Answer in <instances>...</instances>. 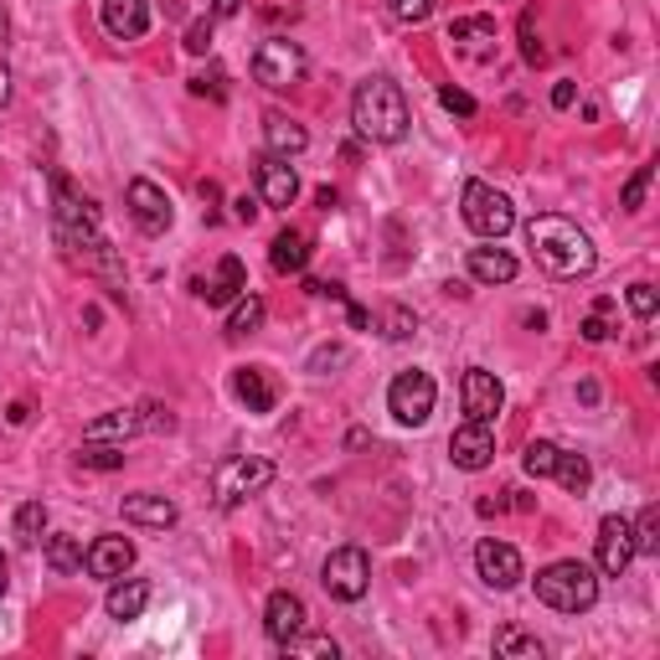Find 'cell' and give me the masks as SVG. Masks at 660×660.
I'll return each mask as SVG.
<instances>
[{
  "label": "cell",
  "instance_id": "1",
  "mask_svg": "<svg viewBox=\"0 0 660 660\" xmlns=\"http://www.w3.org/2000/svg\"><path fill=\"white\" fill-rule=\"evenodd\" d=\"M526 248L537 258V269L552 273V279H589L599 269V254H593V237L578 227V222L558 217V212H542V217L526 222Z\"/></svg>",
  "mask_w": 660,
  "mask_h": 660
},
{
  "label": "cell",
  "instance_id": "2",
  "mask_svg": "<svg viewBox=\"0 0 660 660\" xmlns=\"http://www.w3.org/2000/svg\"><path fill=\"white\" fill-rule=\"evenodd\" d=\"M351 124H356V135L372 139V145H398V139H407V124H413V119H407L403 83H392L388 72L356 83Z\"/></svg>",
  "mask_w": 660,
  "mask_h": 660
},
{
  "label": "cell",
  "instance_id": "3",
  "mask_svg": "<svg viewBox=\"0 0 660 660\" xmlns=\"http://www.w3.org/2000/svg\"><path fill=\"white\" fill-rule=\"evenodd\" d=\"M532 589H537V599H542L547 609H558V614H589L599 604V573L578 558L547 562L542 573L532 578Z\"/></svg>",
  "mask_w": 660,
  "mask_h": 660
},
{
  "label": "cell",
  "instance_id": "4",
  "mask_svg": "<svg viewBox=\"0 0 660 660\" xmlns=\"http://www.w3.org/2000/svg\"><path fill=\"white\" fill-rule=\"evenodd\" d=\"M269 485H273V459L233 455V459H222L217 474H212V501H217L222 511H233V506H243L248 495L269 491Z\"/></svg>",
  "mask_w": 660,
  "mask_h": 660
},
{
  "label": "cell",
  "instance_id": "5",
  "mask_svg": "<svg viewBox=\"0 0 660 660\" xmlns=\"http://www.w3.org/2000/svg\"><path fill=\"white\" fill-rule=\"evenodd\" d=\"M459 212H465V222H470V233L485 237V243H501V237L516 227V206H511L495 187H485V181H465Z\"/></svg>",
  "mask_w": 660,
  "mask_h": 660
},
{
  "label": "cell",
  "instance_id": "6",
  "mask_svg": "<svg viewBox=\"0 0 660 660\" xmlns=\"http://www.w3.org/2000/svg\"><path fill=\"white\" fill-rule=\"evenodd\" d=\"M321 583L331 599L356 604V599H367V589H372V558H367L361 547H336L321 568Z\"/></svg>",
  "mask_w": 660,
  "mask_h": 660
},
{
  "label": "cell",
  "instance_id": "7",
  "mask_svg": "<svg viewBox=\"0 0 660 660\" xmlns=\"http://www.w3.org/2000/svg\"><path fill=\"white\" fill-rule=\"evenodd\" d=\"M305 47L300 42H289V36H269V42H258L254 52V83L264 88H294L305 78Z\"/></svg>",
  "mask_w": 660,
  "mask_h": 660
},
{
  "label": "cell",
  "instance_id": "8",
  "mask_svg": "<svg viewBox=\"0 0 660 660\" xmlns=\"http://www.w3.org/2000/svg\"><path fill=\"white\" fill-rule=\"evenodd\" d=\"M434 398H439V388H434V377L418 372V367L398 372V377H392V388H388V407H392V418H398L403 428L428 424V413H434Z\"/></svg>",
  "mask_w": 660,
  "mask_h": 660
},
{
  "label": "cell",
  "instance_id": "9",
  "mask_svg": "<svg viewBox=\"0 0 660 660\" xmlns=\"http://www.w3.org/2000/svg\"><path fill=\"white\" fill-rule=\"evenodd\" d=\"M474 573H480V583L485 589H495V593H506V589H516L526 578V562H522V552L511 542H495V537H485V542L474 547Z\"/></svg>",
  "mask_w": 660,
  "mask_h": 660
},
{
  "label": "cell",
  "instance_id": "10",
  "mask_svg": "<svg viewBox=\"0 0 660 660\" xmlns=\"http://www.w3.org/2000/svg\"><path fill=\"white\" fill-rule=\"evenodd\" d=\"M593 558H599V573L604 578H619L629 562H635V532H629L625 516H604V522H599Z\"/></svg>",
  "mask_w": 660,
  "mask_h": 660
},
{
  "label": "cell",
  "instance_id": "11",
  "mask_svg": "<svg viewBox=\"0 0 660 660\" xmlns=\"http://www.w3.org/2000/svg\"><path fill=\"white\" fill-rule=\"evenodd\" d=\"M124 202H130V217L139 222V233H150L160 237L176 222V212H170V197L155 181H145V176H135L130 187H124Z\"/></svg>",
  "mask_w": 660,
  "mask_h": 660
},
{
  "label": "cell",
  "instance_id": "12",
  "mask_svg": "<svg viewBox=\"0 0 660 660\" xmlns=\"http://www.w3.org/2000/svg\"><path fill=\"white\" fill-rule=\"evenodd\" d=\"M459 403H465V418L474 424H491L495 413L506 407V388H501V377L485 372V367H470L465 382H459Z\"/></svg>",
  "mask_w": 660,
  "mask_h": 660
},
{
  "label": "cell",
  "instance_id": "13",
  "mask_svg": "<svg viewBox=\"0 0 660 660\" xmlns=\"http://www.w3.org/2000/svg\"><path fill=\"white\" fill-rule=\"evenodd\" d=\"M449 459H455V470H485L495 459V434L491 424H474V418H465V424L449 434Z\"/></svg>",
  "mask_w": 660,
  "mask_h": 660
},
{
  "label": "cell",
  "instance_id": "14",
  "mask_svg": "<svg viewBox=\"0 0 660 660\" xmlns=\"http://www.w3.org/2000/svg\"><path fill=\"white\" fill-rule=\"evenodd\" d=\"M258 197H264V206H294V197H300V176H294V166H289L284 155H264L258 160Z\"/></svg>",
  "mask_w": 660,
  "mask_h": 660
},
{
  "label": "cell",
  "instance_id": "15",
  "mask_svg": "<svg viewBox=\"0 0 660 660\" xmlns=\"http://www.w3.org/2000/svg\"><path fill=\"white\" fill-rule=\"evenodd\" d=\"M83 568L88 578H103V583H114L135 568V542H124V537H99V542L83 552Z\"/></svg>",
  "mask_w": 660,
  "mask_h": 660
},
{
  "label": "cell",
  "instance_id": "16",
  "mask_svg": "<svg viewBox=\"0 0 660 660\" xmlns=\"http://www.w3.org/2000/svg\"><path fill=\"white\" fill-rule=\"evenodd\" d=\"M305 619L310 614H305V599H300V593H289V589L269 593V604H264V629H269L273 645H284L289 635H300Z\"/></svg>",
  "mask_w": 660,
  "mask_h": 660
},
{
  "label": "cell",
  "instance_id": "17",
  "mask_svg": "<svg viewBox=\"0 0 660 660\" xmlns=\"http://www.w3.org/2000/svg\"><path fill=\"white\" fill-rule=\"evenodd\" d=\"M103 32L114 42H139L150 32V0H103Z\"/></svg>",
  "mask_w": 660,
  "mask_h": 660
},
{
  "label": "cell",
  "instance_id": "18",
  "mask_svg": "<svg viewBox=\"0 0 660 660\" xmlns=\"http://www.w3.org/2000/svg\"><path fill=\"white\" fill-rule=\"evenodd\" d=\"M233 392H237V403L248 407V413H273V407H279V382H273L264 367H237V372H233Z\"/></svg>",
  "mask_w": 660,
  "mask_h": 660
},
{
  "label": "cell",
  "instance_id": "19",
  "mask_svg": "<svg viewBox=\"0 0 660 660\" xmlns=\"http://www.w3.org/2000/svg\"><path fill=\"white\" fill-rule=\"evenodd\" d=\"M197 294H202L206 305H233L237 294H243V289H248V269H243V258H222L217 264V273H212V279H197Z\"/></svg>",
  "mask_w": 660,
  "mask_h": 660
},
{
  "label": "cell",
  "instance_id": "20",
  "mask_svg": "<svg viewBox=\"0 0 660 660\" xmlns=\"http://www.w3.org/2000/svg\"><path fill=\"white\" fill-rule=\"evenodd\" d=\"M310 254H315V243H310L305 227H284V233L269 243L273 273H305L310 269Z\"/></svg>",
  "mask_w": 660,
  "mask_h": 660
},
{
  "label": "cell",
  "instance_id": "21",
  "mask_svg": "<svg viewBox=\"0 0 660 660\" xmlns=\"http://www.w3.org/2000/svg\"><path fill=\"white\" fill-rule=\"evenodd\" d=\"M135 434H145L139 413L135 407H114V413H103V418H93L83 428V444H130Z\"/></svg>",
  "mask_w": 660,
  "mask_h": 660
},
{
  "label": "cell",
  "instance_id": "22",
  "mask_svg": "<svg viewBox=\"0 0 660 660\" xmlns=\"http://www.w3.org/2000/svg\"><path fill=\"white\" fill-rule=\"evenodd\" d=\"M145 604H150V583H145V578H124V583L114 578V589H109V599H103L109 619H119V625L139 619V614H145Z\"/></svg>",
  "mask_w": 660,
  "mask_h": 660
},
{
  "label": "cell",
  "instance_id": "23",
  "mask_svg": "<svg viewBox=\"0 0 660 660\" xmlns=\"http://www.w3.org/2000/svg\"><path fill=\"white\" fill-rule=\"evenodd\" d=\"M176 516H181V511H176V501H166V495H150V491L124 495V522L166 532V526H176Z\"/></svg>",
  "mask_w": 660,
  "mask_h": 660
},
{
  "label": "cell",
  "instance_id": "24",
  "mask_svg": "<svg viewBox=\"0 0 660 660\" xmlns=\"http://www.w3.org/2000/svg\"><path fill=\"white\" fill-rule=\"evenodd\" d=\"M470 279L474 284H511L516 279V258L506 248H470Z\"/></svg>",
  "mask_w": 660,
  "mask_h": 660
},
{
  "label": "cell",
  "instance_id": "25",
  "mask_svg": "<svg viewBox=\"0 0 660 660\" xmlns=\"http://www.w3.org/2000/svg\"><path fill=\"white\" fill-rule=\"evenodd\" d=\"M264 139H269V155H305L310 150V135H305V124H294V119L284 114H269L264 119Z\"/></svg>",
  "mask_w": 660,
  "mask_h": 660
},
{
  "label": "cell",
  "instance_id": "26",
  "mask_svg": "<svg viewBox=\"0 0 660 660\" xmlns=\"http://www.w3.org/2000/svg\"><path fill=\"white\" fill-rule=\"evenodd\" d=\"M264 315H269V310H264V300L243 289V294H237V300H233V315H227V340L254 336L258 325H264Z\"/></svg>",
  "mask_w": 660,
  "mask_h": 660
},
{
  "label": "cell",
  "instance_id": "27",
  "mask_svg": "<svg viewBox=\"0 0 660 660\" xmlns=\"http://www.w3.org/2000/svg\"><path fill=\"white\" fill-rule=\"evenodd\" d=\"M47 568L63 578L78 573V568H83V537H68V532L47 537Z\"/></svg>",
  "mask_w": 660,
  "mask_h": 660
},
{
  "label": "cell",
  "instance_id": "28",
  "mask_svg": "<svg viewBox=\"0 0 660 660\" xmlns=\"http://www.w3.org/2000/svg\"><path fill=\"white\" fill-rule=\"evenodd\" d=\"M552 480H558L562 491H573L583 495L593 485V470H589V459L583 455H568V449H558V465H552Z\"/></svg>",
  "mask_w": 660,
  "mask_h": 660
},
{
  "label": "cell",
  "instance_id": "29",
  "mask_svg": "<svg viewBox=\"0 0 660 660\" xmlns=\"http://www.w3.org/2000/svg\"><path fill=\"white\" fill-rule=\"evenodd\" d=\"M495 656L506 660H542V640H532V635H522L516 625L495 629Z\"/></svg>",
  "mask_w": 660,
  "mask_h": 660
},
{
  "label": "cell",
  "instance_id": "30",
  "mask_svg": "<svg viewBox=\"0 0 660 660\" xmlns=\"http://www.w3.org/2000/svg\"><path fill=\"white\" fill-rule=\"evenodd\" d=\"M635 532V558H656L660 552V506H645L640 522H629Z\"/></svg>",
  "mask_w": 660,
  "mask_h": 660
},
{
  "label": "cell",
  "instance_id": "31",
  "mask_svg": "<svg viewBox=\"0 0 660 660\" xmlns=\"http://www.w3.org/2000/svg\"><path fill=\"white\" fill-rule=\"evenodd\" d=\"M42 532H47V506H42V501H26V506L16 511V542L36 547L42 542Z\"/></svg>",
  "mask_w": 660,
  "mask_h": 660
},
{
  "label": "cell",
  "instance_id": "32",
  "mask_svg": "<svg viewBox=\"0 0 660 660\" xmlns=\"http://www.w3.org/2000/svg\"><path fill=\"white\" fill-rule=\"evenodd\" d=\"M279 650H284V656H321V660H336L340 656L331 635H305V629H300V635H289Z\"/></svg>",
  "mask_w": 660,
  "mask_h": 660
},
{
  "label": "cell",
  "instance_id": "33",
  "mask_svg": "<svg viewBox=\"0 0 660 660\" xmlns=\"http://www.w3.org/2000/svg\"><path fill=\"white\" fill-rule=\"evenodd\" d=\"M522 465H526V474H537V480H552V465H558V444H552V439L526 444Z\"/></svg>",
  "mask_w": 660,
  "mask_h": 660
},
{
  "label": "cell",
  "instance_id": "34",
  "mask_svg": "<svg viewBox=\"0 0 660 660\" xmlns=\"http://www.w3.org/2000/svg\"><path fill=\"white\" fill-rule=\"evenodd\" d=\"M78 465L83 470H124V444H88Z\"/></svg>",
  "mask_w": 660,
  "mask_h": 660
},
{
  "label": "cell",
  "instance_id": "35",
  "mask_svg": "<svg viewBox=\"0 0 660 660\" xmlns=\"http://www.w3.org/2000/svg\"><path fill=\"white\" fill-rule=\"evenodd\" d=\"M495 36V16H459L449 26V42H491Z\"/></svg>",
  "mask_w": 660,
  "mask_h": 660
},
{
  "label": "cell",
  "instance_id": "36",
  "mask_svg": "<svg viewBox=\"0 0 660 660\" xmlns=\"http://www.w3.org/2000/svg\"><path fill=\"white\" fill-rule=\"evenodd\" d=\"M191 93H197V99H217L222 103L233 88H227V72H222V68H202L197 78H191Z\"/></svg>",
  "mask_w": 660,
  "mask_h": 660
},
{
  "label": "cell",
  "instance_id": "37",
  "mask_svg": "<svg viewBox=\"0 0 660 660\" xmlns=\"http://www.w3.org/2000/svg\"><path fill=\"white\" fill-rule=\"evenodd\" d=\"M614 300H599V305L589 310V321H583V340H593V346H599V340H609V331H614Z\"/></svg>",
  "mask_w": 660,
  "mask_h": 660
},
{
  "label": "cell",
  "instance_id": "38",
  "mask_svg": "<svg viewBox=\"0 0 660 660\" xmlns=\"http://www.w3.org/2000/svg\"><path fill=\"white\" fill-rule=\"evenodd\" d=\"M650 176H656V166H640V170H635V176H629V181H625V197H619V206H625V212H640V206H645V191H650Z\"/></svg>",
  "mask_w": 660,
  "mask_h": 660
},
{
  "label": "cell",
  "instance_id": "39",
  "mask_svg": "<svg viewBox=\"0 0 660 660\" xmlns=\"http://www.w3.org/2000/svg\"><path fill=\"white\" fill-rule=\"evenodd\" d=\"M382 325H388V331H382L388 340H407L413 331H418V315H413V310H403V305H392L388 315H382Z\"/></svg>",
  "mask_w": 660,
  "mask_h": 660
},
{
  "label": "cell",
  "instance_id": "40",
  "mask_svg": "<svg viewBox=\"0 0 660 660\" xmlns=\"http://www.w3.org/2000/svg\"><path fill=\"white\" fill-rule=\"evenodd\" d=\"M388 5H392V16H398V21L418 26V21L434 16V5H439V0H388Z\"/></svg>",
  "mask_w": 660,
  "mask_h": 660
},
{
  "label": "cell",
  "instance_id": "41",
  "mask_svg": "<svg viewBox=\"0 0 660 660\" xmlns=\"http://www.w3.org/2000/svg\"><path fill=\"white\" fill-rule=\"evenodd\" d=\"M625 300H629V310H635L640 321H650V315H656V310H660V300H656V284H645V279H640V284H629V294H625Z\"/></svg>",
  "mask_w": 660,
  "mask_h": 660
},
{
  "label": "cell",
  "instance_id": "42",
  "mask_svg": "<svg viewBox=\"0 0 660 660\" xmlns=\"http://www.w3.org/2000/svg\"><path fill=\"white\" fill-rule=\"evenodd\" d=\"M439 103L449 109V114H459V119H474V109H480V103H474L470 93H465V88H455V83H444V88H439Z\"/></svg>",
  "mask_w": 660,
  "mask_h": 660
},
{
  "label": "cell",
  "instance_id": "43",
  "mask_svg": "<svg viewBox=\"0 0 660 660\" xmlns=\"http://www.w3.org/2000/svg\"><path fill=\"white\" fill-rule=\"evenodd\" d=\"M187 52L191 57H206V52H212V16H197L187 26Z\"/></svg>",
  "mask_w": 660,
  "mask_h": 660
},
{
  "label": "cell",
  "instance_id": "44",
  "mask_svg": "<svg viewBox=\"0 0 660 660\" xmlns=\"http://www.w3.org/2000/svg\"><path fill=\"white\" fill-rule=\"evenodd\" d=\"M522 57L526 63H532V68H537V63H542L547 52H542V42H537V16H532V11H526L522 16Z\"/></svg>",
  "mask_w": 660,
  "mask_h": 660
},
{
  "label": "cell",
  "instance_id": "45",
  "mask_svg": "<svg viewBox=\"0 0 660 660\" xmlns=\"http://www.w3.org/2000/svg\"><path fill=\"white\" fill-rule=\"evenodd\" d=\"M233 217L243 222V227H248V222L258 217V202H254V197H237V202H233Z\"/></svg>",
  "mask_w": 660,
  "mask_h": 660
},
{
  "label": "cell",
  "instance_id": "46",
  "mask_svg": "<svg viewBox=\"0 0 660 660\" xmlns=\"http://www.w3.org/2000/svg\"><path fill=\"white\" fill-rule=\"evenodd\" d=\"M573 99H578L573 83H558V88H552V109H573Z\"/></svg>",
  "mask_w": 660,
  "mask_h": 660
},
{
  "label": "cell",
  "instance_id": "47",
  "mask_svg": "<svg viewBox=\"0 0 660 660\" xmlns=\"http://www.w3.org/2000/svg\"><path fill=\"white\" fill-rule=\"evenodd\" d=\"M243 11V0H212V21H227Z\"/></svg>",
  "mask_w": 660,
  "mask_h": 660
},
{
  "label": "cell",
  "instance_id": "48",
  "mask_svg": "<svg viewBox=\"0 0 660 660\" xmlns=\"http://www.w3.org/2000/svg\"><path fill=\"white\" fill-rule=\"evenodd\" d=\"M315 206H321V212H336V206H340V197H336V191H331V187H321V191H315Z\"/></svg>",
  "mask_w": 660,
  "mask_h": 660
},
{
  "label": "cell",
  "instance_id": "49",
  "mask_svg": "<svg viewBox=\"0 0 660 660\" xmlns=\"http://www.w3.org/2000/svg\"><path fill=\"white\" fill-rule=\"evenodd\" d=\"M351 325H356V331H367V325H372V310H367V305H351Z\"/></svg>",
  "mask_w": 660,
  "mask_h": 660
},
{
  "label": "cell",
  "instance_id": "50",
  "mask_svg": "<svg viewBox=\"0 0 660 660\" xmlns=\"http://www.w3.org/2000/svg\"><path fill=\"white\" fill-rule=\"evenodd\" d=\"M5 103H11V68L0 63V109H5Z\"/></svg>",
  "mask_w": 660,
  "mask_h": 660
},
{
  "label": "cell",
  "instance_id": "51",
  "mask_svg": "<svg viewBox=\"0 0 660 660\" xmlns=\"http://www.w3.org/2000/svg\"><path fill=\"white\" fill-rule=\"evenodd\" d=\"M5 418H11V424H26V418H32V407H26V403H11V413H5Z\"/></svg>",
  "mask_w": 660,
  "mask_h": 660
},
{
  "label": "cell",
  "instance_id": "52",
  "mask_svg": "<svg viewBox=\"0 0 660 660\" xmlns=\"http://www.w3.org/2000/svg\"><path fill=\"white\" fill-rule=\"evenodd\" d=\"M202 202H222V187H217V181H202Z\"/></svg>",
  "mask_w": 660,
  "mask_h": 660
},
{
  "label": "cell",
  "instance_id": "53",
  "mask_svg": "<svg viewBox=\"0 0 660 660\" xmlns=\"http://www.w3.org/2000/svg\"><path fill=\"white\" fill-rule=\"evenodd\" d=\"M5 589H11V562L0 558V599H5Z\"/></svg>",
  "mask_w": 660,
  "mask_h": 660
},
{
  "label": "cell",
  "instance_id": "54",
  "mask_svg": "<svg viewBox=\"0 0 660 660\" xmlns=\"http://www.w3.org/2000/svg\"><path fill=\"white\" fill-rule=\"evenodd\" d=\"M5 36H11V21H5V11H0V47H5Z\"/></svg>",
  "mask_w": 660,
  "mask_h": 660
}]
</instances>
